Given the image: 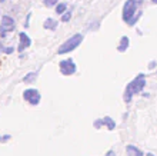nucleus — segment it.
<instances>
[{"mask_svg":"<svg viewBox=\"0 0 157 156\" xmlns=\"http://www.w3.org/2000/svg\"><path fill=\"white\" fill-rule=\"evenodd\" d=\"M36 78H37V72H30V73H27L25 78H23V82L25 83H32Z\"/></svg>","mask_w":157,"mask_h":156,"instance_id":"f8f14e48","label":"nucleus"},{"mask_svg":"<svg viewBox=\"0 0 157 156\" xmlns=\"http://www.w3.org/2000/svg\"><path fill=\"white\" fill-rule=\"evenodd\" d=\"M43 2H44V4L47 6V7H53V6L57 3L59 0H43Z\"/></svg>","mask_w":157,"mask_h":156,"instance_id":"4468645a","label":"nucleus"},{"mask_svg":"<svg viewBox=\"0 0 157 156\" xmlns=\"http://www.w3.org/2000/svg\"><path fill=\"white\" fill-rule=\"evenodd\" d=\"M128 45H130V40H128V37H126V36H123L121 39H120V43H119V46H117V49H119V52H126V49L128 47Z\"/></svg>","mask_w":157,"mask_h":156,"instance_id":"9d476101","label":"nucleus"},{"mask_svg":"<svg viewBox=\"0 0 157 156\" xmlns=\"http://www.w3.org/2000/svg\"><path fill=\"white\" fill-rule=\"evenodd\" d=\"M56 27H57V22L54 20V19H47V20L44 22V29H49V30H56Z\"/></svg>","mask_w":157,"mask_h":156,"instance_id":"9b49d317","label":"nucleus"},{"mask_svg":"<svg viewBox=\"0 0 157 156\" xmlns=\"http://www.w3.org/2000/svg\"><path fill=\"white\" fill-rule=\"evenodd\" d=\"M10 139V135H4V136H0V142H7Z\"/></svg>","mask_w":157,"mask_h":156,"instance_id":"dca6fc26","label":"nucleus"},{"mask_svg":"<svg viewBox=\"0 0 157 156\" xmlns=\"http://www.w3.org/2000/svg\"><path fill=\"white\" fill-rule=\"evenodd\" d=\"M16 27V23L13 20V17L7 16V14H4L2 17V23H0V36L2 37H6V34L10 32H13Z\"/></svg>","mask_w":157,"mask_h":156,"instance_id":"20e7f679","label":"nucleus"},{"mask_svg":"<svg viewBox=\"0 0 157 156\" xmlns=\"http://www.w3.org/2000/svg\"><path fill=\"white\" fill-rule=\"evenodd\" d=\"M2 50H3V47H2V42H0V52H2Z\"/></svg>","mask_w":157,"mask_h":156,"instance_id":"aec40b11","label":"nucleus"},{"mask_svg":"<svg viewBox=\"0 0 157 156\" xmlns=\"http://www.w3.org/2000/svg\"><path fill=\"white\" fill-rule=\"evenodd\" d=\"M13 52V47H6V53H12Z\"/></svg>","mask_w":157,"mask_h":156,"instance_id":"6ab92c4d","label":"nucleus"},{"mask_svg":"<svg viewBox=\"0 0 157 156\" xmlns=\"http://www.w3.org/2000/svg\"><path fill=\"white\" fill-rule=\"evenodd\" d=\"M83 42V34H80V33H76L75 36H71L70 39H67L64 43H63L60 47H59L57 53L59 54H66L69 53V52H71V50H75L78 47V45Z\"/></svg>","mask_w":157,"mask_h":156,"instance_id":"7ed1b4c3","label":"nucleus"},{"mask_svg":"<svg viewBox=\"0 0 157 156\" xmlns=\"http://www.w3.org/2000/svg\"><path fill=\"white\" fill-rule=\"evenodd\" d=\"M106 156H116V152H114V150H109Z\"/></svg>","mask_w":157,"mask_h":156,"instance_id":"a211bd4d","label":"nucleus"},{"mask_svg":"<svg viewBox=\"0 0 157 156\" xmlns=\"http://www.w3.org/2000/svg\"><path fill=\"white\" fill-rule=\"evenodd\" d=\"M136 10H137V0H127L123 6V20L133 26L137 22V19H140L141 16V12L136 13Z\"/></svg>","mask_w":157,"mask_h":156,"instance_id":"f03ea898","label":"nucleus"},{"mask_svg":"<svg viewBox=\"0 0 157 156\" xmlns=\"http://www.w3.org/2000/svg\"><path fill=\"white\" fill-rule=\"evenodd\" d=\"M153 3H157V0H153Z\"/></svg>","mask_w":157,"mask_h":156,"instance_id":"4be33fe9","label":"nucleus"},{"mask_svg":"<svg viewBox=\"0 0 157 156\" xmlns=\"http://www.w3.org/2000/svg\"><path fill=\"white\" fill-rule=\"evenodd\" d=\"M70 17H71V14H70L69 12H66V13H63L62 20H63V22H69V20H70Z\"/></svg>","mask_w":157,"mask_h":156,"instance_id":"2eb2a0df","label":"nucleus"},{"mask_svg":"<svg viewBox=\"0 0 157 156\" xmlns=\"http://www.w3.org/2000/svg\"><path fill=\"white\" fill-rule=\"evenodd\" d=\"M146 156H154V155H153V153H147V155H146Z\"/></svg>","mask_w":157,"mask_h":156,"instance_id":"412c9836","label":"nucleus"},{"mask_svg":"<svg viewBox=\"0 0 157 156\" xmlns=\"http://www.w3.org/2000/svg\"><path fill=\"white\" fill-rule=\"evenodd\" d=\"M94 126H96V127H97V129H99V127H100V126H101V119H100V120H96V123H94Z\"/></svg>","mask_w":157,"mask_h":156,"instance_id":"f3484780","label":"nucleus"},{"mask_svg":"<svg viewBox=\"0 0 157 156\" xmlns=\"http://www.w3.org/2000/svg\"><path fill=\"white\" fill-rule=\"evenodd\" d=\"M59 67H60V72L64 76H71V74L76 73V63L73 62V59H66V60H62L59 63Z\"/></svg>","mask_w":157,"mask_h":156,"instance_id":"423d86ee","label":"nucleus"},{"mask_svg":"<svg viewBox=\"0 0 157 156\" xmlns=\"http://www.w3.org/2000/svg\"><path fill=\"white\" fill-rule=\"evenodd\" d=\"M126 152H127L128 156H144V153L141 152L140 149L133 146V145H128L127 148H126Z\"/></svg>","mask_w":157,"mask_h":156,"instance_id":"6e6552de","label":"nucleus"},{"mask_svg":"<svg viewBox=\"0 0 157 156\" xmlns=\"http://www.w3.org/2000/svg\"><path fill=\"white\" fill-rule=\"evenodd\" d=\"M146 86V80H144V74H139L136 79H133L132 82L127 85L126 92H124V102L130 103L132 102L133 94H137L139 92H141Z\"/></svg>","mask_w":157,"mask_h":156,"instance_id":"f257e3e1","label":"nucleus"},{"mask_svg":"<svg viewBox=\"0 0 157 156\" xmlns=\"http://www.w3.org/2000/svg\"><path fill=\"white\" fill-rule=\"evenodd\" d=\"M19 39H20V45H19V52H23L25 49H27L30 45H32V40H30V37L26 34L25 32H21L19 34Z\"/></svg>","mask_w":157,"mask_h":156,"instance_id":"0eeeda50","label":"nucleus"},{"mask_svg":"<svg viewBox=\"0 0 157 156\" xmlns=\"http://www.w3.org/2000/svg\"><path fill=\"white\" fill-rule=\"evenodd\" d=\"M66 9H67L66 3H60L56 6V13H57V14H63V13H66Z\"/></svg>","mask_w":157,"mask_h":156,"instance_id":"ddd939ff","label":"nucleus"},{"mask_svg":"<svg viewBox=\"0 0 157 156\" xmlns=\"http://www.w3.org/2000/svg\"><path fill=\"white\" fill-rule=\"evenodd\" d=\"M2 2H4V0H2Z\"/></svg>","mask_w":157,"mask_h":156,"instance_id":"5701e85b","label":"nucleus"},{"mask_svg":"<svg viewBox=\"0 0 157 156\" xmlns=\"http://www.w3.org/2000/svg\"><path fill=\"white\" fill-rule=\"evenodd\" d=\"M101 125H104L109 130H113V129L116 127V122H114L110 116H104V118H101Z\"/></svg>","mask_w":157,"mask_h":156,"instance_id":"1a4fd4ad","label":"nucleus"},{"mask_svg":"<svg viewBox=\"0 0 157 156\" xmlns=\"http://www.w3.org/2000/svg\"><path fill=\"white\" fill-rule=\"evenodd\" d=\"M23 99H25L27 103H30L32 106H37L39 103H40V92L37 89H26L23 92Z\"/></svg>","mask_w":157,"mask_h":156,"instance_id":"39448f33","label":"nucleus"}]
</instances>
